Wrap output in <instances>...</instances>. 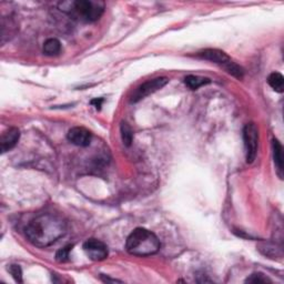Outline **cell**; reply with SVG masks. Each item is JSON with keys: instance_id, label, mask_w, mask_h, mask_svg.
<instances>
[{"instance_id": "cell-1", "label": "cell", "mask_w": 284, "mask_h": 284, "mask_svg": "<svg viewBox=\"0 0 284 284\" xmlns=\"http://www.w3.org/2000/svg\"><path fill=\"white\" fill-rule=\"evenodd\" d=\"M67 224L61 217L44 213L34 219L26 228L29 242L38 248H47L66 234Z\"/></svg>"}, {"instance_id": "cell-2", "label": "cell", "mask_w": 284, "mask_h": 284, "mask_svg": "<svg viewBox=\"0 0 284 284\" xmlns=\"http://www.w3.org/2000/svg\"><path fill=\"white\" fill-rule=\"evenodd\" d=\"M160 241L157 235L147 229L138 228L128 237L126 249L132 255L149 256L160 250Z\"/></svg>"}, {"instance_id": "cell-3", "label": "cell", "mask_w": 284, "mask_h": 284, "mask_svg": "<svg viewBox=\"0 0 284 284\" xmlns=\"http://www.w3.org/2000/svg\"><path fill=\"white\" fill-rule=\"evenodd\" d=\"M62 12L84 21L98 20L105 12V4L91 0H77V2H65L59 4Z\"/></svg>"}, {"instance_id": "cell-4", "label": "cell", "mask_w": 284, "mask_h": 284, "mask_svg": "<svg viewBox=\"0 0 284 284\" xmlns=\"http://www.w3.org/2000/svg\"><path fill=\"white\" fill-rule=\"evenodd\" d=\"M197 57L201 59H206V60H210L214 63H218V65L222 66L224 69H226L229 73H231L232 76L237 78L241 79L244 74L243 69L238 66L235 62H233L231 60V58H230L226 52H223L221 50L205 49L200 52H198Z\"/></svg>"}, {"instance_id": "cell-5", "label": "cell", "mask_w": 284, "mask_h": 284, "mask_svg": "<svg viewBox=\"0 0 284 284\" xmlns=\"http://www.w3.org/2000/svg\"><path fill=\"white\" fill-rule=\"evenodd\" d=\"M243 140L245 147L246 161L252 163L256 158L258 153V143H259V132L258 128L254 123H248L243 129Z\"/></svg>"}, {"instance_id": "cell-6", "label": "cell", "mask_w": 284, "mask_h": 284, "mask_svg": "<svg viewBox=\"0 0 284 284\" xmlns=\"http://www.w3.org/2000/svg\"><path fill=\"white\" fill-rule=\"evenodd\" d=\"M169 82V79L167 77H159L139 85L137 90L133 92L131 97V103H138L141 99H144L148 96L154 93L155 91L163 88L165 84Z\"/></svg>"}, {"instance_id": "cell-7", "label": "cell", "mask_w": 284, "mask_h": 284, "mask_svg": "<svg viewBox=\"0 0 284 284\" xmlns=\"http://www.w3.org/2000/svg\"><path fill=\"white\" fill-rule=\"evenodd\" d=\"M83 250L89 259L92 261H104L108 256V248L103 241L89 239L83 244Z\"/></svg>"}, {"instance_id": "cell-8", "label": "cell", "mask_w": 284, "mask_h": 284, "mask_svg": "<svg viewBox=\"0 0 284 284\" xmlns=\"http://www.w3.org/2000/svg\"><path fill=\"white\" fill-rule=\"evenodd\" d=\"M68 140L78 147H88L91 142V133L81 127H74L68 132Z\"/></svg>"}, {"instance_id": "cell-9", "label": "cell", "mask_w": 284, "mask_h": 284, "mask_svg": "<svg viewBox=\"0 0 284 284\" xmlns=\"http://www.w3.org/2000/svg\"><path fill=\"white\" fill-rule=\"evenodd\" d=\"M19 138L20 132L17 128H9V129H7L3 133L2 140H0V143H2V151L7 152L9 150H12L16 144L18 143Z\"/></svg>"}, {"instance_id": "cell-10", "label": "cell", "mask_w": 284, "mask_h": 284, "mask_svg": "<svg viewBox=\"0 0 284 284\" xmlns=\"http://www.w3.org/2000/svg\"><path fill=\"white\" fill-rule=\"evenodd\" d=\"M273 157H274V163L277 169V174L280 178H283V152L282 146L276 139H273Z\"/></svg>"}, {"instance_id": "cell-11", "label": "cell", "mask_w": 284, "mask_h": 284, "mask_svg": "<svg viewBox=\"0 0 284 284\" xmlns=\"http://www.w3.org/2000/svg\"><path fill=\"white\" fill-rule=\"evenodd\" d=\"M211 80L209 78H205V77H199V76H187L184 79V83L186 84V87H189L191 90H197L199 89L200 87L205 84L210 83Z\"/></svg>"}, {"instance_id": "cell-12", "label": "cell", "mask_w": 284, "mask_h": 284, "mask_svg": "<svg viewBox=\"0 0 284 284\" xmlns=\"http://www.w3.org/2000/svg\"><path fill=\"white\" fill-rule=\"evenodd\" d=\"M61 50V44L60 41L56 38L48 39L44 45V52L48 56H55L58 55Z\"/></svg>"}, {"instance_id": "cell-13", "label": "cell", "mask_w": 284, "mask_h": 284, "mask_svg": "<svg viewBox=\"0 0 284 284\" xmlns=\"http://www.w3.org/2000/svg\"><path fill=\"white\" fill-rule=\"evenodd\" d=\"M267 82L277 92H283L284 89V78L281 73L278 72H273L271 73L269 78H267Z\"/></svg>"}, {"instance_id": "cell-14", "label": "cell", "mask_w": 284, "mask_h": 284, "mask_svg": "<svg viewBox=\"0 0 284 284\" xmlns=\"http://www.w3.org/2000/svg\"><path fill=\"white\" fill-rule=\"evenodd\" d=\"M121 137H122V141L125 143L126 147H130L132 140H133V131L130 128V126L128 125L127 122H122L121 123Z\"/></svg>"}, {"instance_id": "cell-15", "label": "cell", "mask_w": 284, "mask_h": 284, "mask_svg": "<svg viewBox=\"0 0 284 284\" xmlns=\"http://www.w3.org/2000/svg\"><path fill=\"white\" fill-rule=\"evenodd\" d=\"M72 249V245H67L65 248L59 250L56 254V260L58 262H67L69 260V253Z\"/></svg>"}, {"instance_id": "cell-16", "label": "cell", "mask_w": 284, "mask_h": 284, "mask_svg": "<svg viewBox=\"0 0 284 284\" xmlns=\"http://www.w3.org/2000/svg\"><path fill=\"white\" fill-rule=\"evenodd\" d=\"M246 283H262V284H265V283H271V281L267 278L265 275L261 274V273H254V274H252L250 277H248V280H246Z\"/></svg>"}, {"instance_id": "cell-17", "label": "cell", "mask_w": 284, "mask_h": 284, "mask_svg": "<svg viewBox=\"0 0 284 284\" xmlns=\"http://www.w3.org/2000/svg\"><path fill=\"white\" fill-rule=\"evenodd\" d=\"M8 271L10 272V274L14 276V278L17 282L21 283L23 282V271H21V267L19 265L13 264L8 267Z\"/></svg>"}, {"instance_id": "cell-18", "label": "cell", "mask_w": 284, "mask_h": 284, "mask_svg": "<svg viewBox=\"0 0 284 284\" xmlns=\"http://www.w3.org/2000/svg\"><path fill=\"white\" fill-rule=\"evenodd\" d=\"M103 103H104V99L103 98H98V99H93L92 101H91V105H92L93 107H96V108H97V109H100Z\"/></svg>"}]
</instances>
